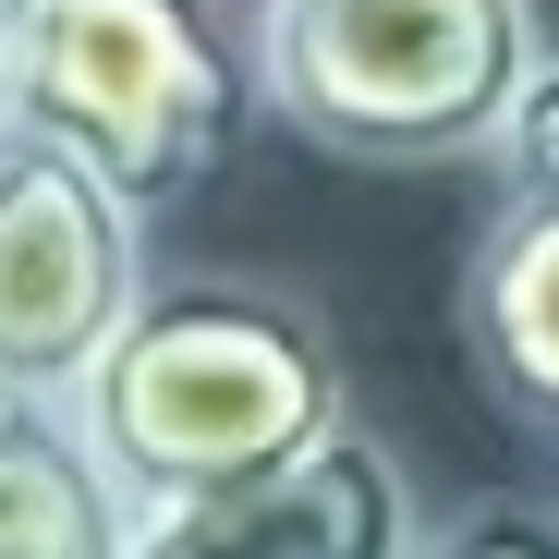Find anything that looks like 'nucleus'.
<instances>
[{
	"label": "nucleus",
	"mask_w": 559,
	"mask_h": 559,
	"mask_svg": "<svg viewBox=\"0 0 559 559\" xmlns=\"http://www.w3.org/2000/svg\"><path fill=\"white\" fill-rule=\"evenodd\" d=\"M73 414L134 499H207V487L293 475L317 438L353 426V390H341V341L305 293L158 280L134 329L98 353V378L73 390Z\"/></svg>",
	"instance_id": "obj_1"
},
{
	"label": "nucleus",
	"mask_w": 559,
	"mask_h": 559,
	"mask_svg": "<svg viewBox=\"0 0 559 559\" xmlns=\"http://www.w3.org/2000/svg\"><path fill=\"white\" fill-rule=\"evenodd\" d=\"M547 37L535 0H255V85L317 158L438 170L511 146Z\"/></svg>",
	"instance_id": "obj_2"
},
{
	"label": "nucleus",
	"mask_w": 559,
	"mask_h": 559,
	"mask_svg": "<svg viewBox=\"0 0 559 559\" xmlns=\"http://www.w3.org/2000/svg\"><path fill=\"white\" fill-rule=\"evenodd\" d=\"M13 37V122L98 158L134 207L182 195L267 110L255 13L231 0H0Z\"/></svg>",
	"instance_id": "obj_3"
},
{
	"label": "nucleus",
	"mask_w": 559,
	"mask_h": 559,
	"mask_svg": "<svg viewBox=\"0 0 559 559\" xmlns=\"http://www.w3.org/2000/svg\"><path fill=\"white\" fill-rule=\"evenodd\" d=\"M146 293H158L146 207L98 158H73L49 134H0V390L73 402Z\"/></svg>",
	"instance_id": "obj_4"
},
{
	"label": "nucleus",
	"mask_w": 559,
	"mask_h": 559,
	"mask_svg": "<svg viewBox=\"0 0 559 559\" xmlns=\"http://www.w3.org/2000/svg\"><path fill=\"white\" fill-rule=\"evenodd\" d=\"M426 499L378 426L317 438L267 487H207V499H146L134 559H426Z\"/></svg>",
	"instance_id": "obj_5"
},
{
	"label": "nucleus",
	"mask_w": 559,
	"mask_h": 559,
	"mask_svg": "<svg viewBox=\"0 0 559 559\" xmlns=\"http://www.w3.org/2000/svg\"><path fill=\"white\" fill-rule=\"evenodd\" d=\"M462 353L487 402L559 450V195H499L462 267Z\"/></svg>",
	"instance_id": "obj_6"
},
{
	"label": "nucleus",
	"mask_w": 559,
	"mask_h": 559,
	"mask_svg": "<svg viewBox=\"0 0 559 559\" xmlns=\"http://www.w3.org/2000/svg\"><path fill=\"white\" fill-rule=\"evenodd\" d=\"M146 499L110 475L73 402L0 390V559H134Z\"/></svg>",
	"instance_id": "obj_7"
},
{
	"label": "nucleus",
	"mask_w": 559,
	"mask_h": 559,
	"mask_svg": "<svg viewBox=\"0 0 559 559\" xmlns=\"http://www.w3.org/2000/svg\"><path fill=\"white\" fill-rule=\"evenodd\" d=\"M426 559H559V499H475L426 535Z\"/></svg>",
	"instance_id": "obj_8"
},
{
	"label": "nucleus",
	"mask_w": 559,
	"mask_h": 559,
	"mask_svg": "<svg viewBox=\"0 0 559 559\" xmlns=\"http://www.w3.org/2000/svg\"><path fill=\"white\" fill-rule=\"evenodd\" d=\"M499 182H511V195H559V37H547V61H535V98L511 110Z\"/></svg>",
	"instance_id": "obj_9"
},
{
	"label": "nucleus",
	"mask_w": 559,
	"mask_h": 559,
	"mask_svg": "<svg viewBox=\"0 0 559 559\" xmlns=\"http://www.w3.org/2000/svg\"><path fill=\"white\" fill-rule=\"evenodd\" d=\"M0 134H25V122H13V37H0Z\"/></svg>",
	"instance_id": "obj_10"
}]
</instances>
